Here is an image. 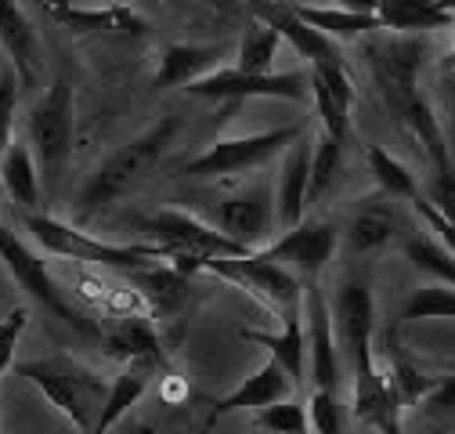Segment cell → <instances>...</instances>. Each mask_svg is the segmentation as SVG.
Listing matches in <instances>:
<instances>
[{
  "label": "cell",
  "mask_w": 455,
  "mask_h": 434,
  "mask_svg": "<svg viewBox=\"0 0 455 434\" xmlns=\"http://www.w3.org/2000/svg\"><path fill=\"white\" fill-rule=\"evenodd\" d=\"M362 59L369 66V76L383 98V108L390 113L394 127L427 152L434 171L455 167L451 145L444 141L434 108L419 91V73L430 59L427 33H390V36L372 33L362 47Z\"/></svg>",
  "instance_id": "cell-1"
},
{
  "label": "cell",
  "mask_w": 455,
  "mask_h": 434,
  "mask_svg": "<svg viewBox=\"0 0 455 434\" xmlns=\"http://www.w3.org/2000/svg\"><path fill=\"white\" fill-rule=\"evenodd\" d=\"M178 131H181L178 117H163L138 138L124 141L116 152H108L101 159V167L87 178V185L76 196V221H91V217H98L112 203H120L127 192H134L159 167V159L170 152Z\"/></svg>",
  "instance_id": "cell-2"
},
{
  "label": "cell",
  "mask_w": 455,
  "mask_h": 434,
  "mask_svg": "<svg viewBox=\"0 0 455 434\" xmlns=\"http://www.w3.org/2000/svg\"><path fill=\"white\" fill-rule=\"evenodd\" d=\"M15 373L59 409L80 434H94L98 416L105 409L108 398V384L101 373H94L91 366H84L73 355H47V358H29L19 362Z\"/></svg>",
  "instance_id": "cell-3"
},
{
  "label": "cell",
  "mask_w": 455,
  "mask_h": 434,
  "mask_svg": "<svg viewBox=\"0 0 455 434\" xmlns=\"http://www.w3.org/2000/svg\"><path fill=\"white\" fill-rule=\"evenodd\" d=\"M22 221H26V232L33 236V243L44 253H51V257L116 268V271H124V276L166 261V250L156 246V243H105V239H94L91 232H84L80 225L59 221V217L40 213V210L36 213H26Z\"/></svg>",
  "instance_id": "cell-4"
},
{
  "label": "cell",
  "mask_w": 455,
  "mask_h": 434,
  "mask_svg": "<svg viewBox=\"0 0 455 434\" xmlns=\"http://www.w3.org/2000/svg\"><path fill=\"white\" fill-rule=\"evenodd\" d=\"M76 141V98L66 76L54 80L29 108L26 117V145L36 159L44 192H54L73 159Z\"/></svg>",
  "instance_id": "cell-5"
},
{
  "label": "cell",
  "mask_w": 455,
  "mask_h": 434,
  "mask_svg": "<svg viewBox=\"0 0 455 434\" xmlns=\"http://www.w3.org/2000/svg\"><path fill=\"white\" fill-rule=\"evenodd\" d=\"M145 243H156L166 250V261L185 276H199V264L213 257H243L250 253L235 239H228L220 229H213L203 217L188 210H159L141 221ZM257 253V250H253Z\"/></svg>",
  "instance_id": "cell-6"
},
{
  "label": "cell",
  "mask_w": 455,
  "mask_h": 434,
  "mask_svg": "<svg viewBox=\"0 0 455 434\" xmlns=\"http://www.w3.org/2000/svg\"><path fill=\"white\" fill-rule=\"evenodd\" d=\"M0 264L8 268V276L19 283V290H26L44 311H51L54 318H62L66 326H73L76 334H87V337H98V334H101V326L91 322V318L66 297V290L51 279L47 261H44L22 236H15L4 221H0Z\"/></svg>",
  "instance_id": "cell-7"
},
{
  "label": "cell",
  "mask_w": 455,
  "mask_h": 434,
  "mask_svg": "<svg viewBox=\"0 0 455 434\" xmlns=\"http://www.w3.org/2000/svg\"><path fill=\"white\" fill-rule=\"evenodd\" d=\"M199 271L217 276L224 283H235L239 290H246L260 308H267L271 315H293L304 311V283L293 276L290 268H282L260 253H243V257H213L203 261Z\"/></svg>",
  "instance_id": "cell-8"
},
{
  "label": "cell",
  "mask_w": 455,
  "mask_h": 434,
  "mask_svg": "<svg viewBox=\"0 0 455 434\" xmlns=\"http://www.w3.org/2000/svg\"><path fill=\"white\" fill-rule=\"evenodd\" d=\"M304 131H307L304 124H290V127H275V131L220 138L188 163L185 174L188 178H232V174L257 171V167H264V163H271L275 156L286 152Z\"/></svg>",
  "instance_id": "cell-9"
},
{
  "label": "cell",
  "mask_w": 455,
  "mask_h": 434,
  "mask_svg": "<svg viewBox=\"0 0 455 434\" xmlns=\"http://www.w3.org/2000/svg\"><path fill=\"white\" fill-rule=\"evenodd\" d=\"M185 94L206 98V101H250V98H275V101H311V73L290 69V73H243L235 66H220L206 73L203 80L188 84Z\"/></svg>",
  "instance_id": "cell-10"
},
{
  "label": "cell",
  "mask_w": 455,
  "mask_h": 434,
  "mask_svg": "<svg viewBox=\"0 0 455 434\" xmlns=\"http://www.w3.org/2000/svg\"><path fill=\"white\" fill-rule=\"evenodd\" d=\"M347 362H351V413H355V420L379 434H402L405 406L397 402L387 373L376 366L372 344L347 351Z\"/></svg>",
  "instance_id": "cell-11"
},
{
  "label": "cell",
  "mask_w": 455,
  "mask_h": 434,
  "mask_svg": "<svg viewBox=\"0 0 455 434\" xmlns=\"http://www.w3.org/2000/svg\"><path fill=\"white\" fill-rule=\"evenodd\" d=\"M339 246V232L332 221H322V217H315V221H300L297 229L282 232L275 243H267L264 250H257L260 257L290 268L293 276L307 286V283H318L322 271L329 268L332 253Z\"/></svg>",
  "instance_id": "cell-12"
},
{
  "label": "cell",
  "mask_w": 455,
  "mask_h": 434,
  "mask_svg": "<svg viewBox=\"0 0 455 434\" xmlns=\"http://www.w3.org/2000/svg\"><path fill=\"white\" fill-rule=\"evenodd\" d=\"M213 229H220L228 239L239 246L264 250L267 236L275 232V196L267 185H250L235 196H224L213 206Z\"/></svg>",
  "instance_id": "cell-13"
},
{
  "label": "cell",
  "mask_w": 455,
  "mask_h": 434,
  "mask_svg": "<svg viewBox=\"0 0 455 434\" xmlns=\"http://www.w3.org/2000/svg\"><path fill=\"white\" fill-rule=\"evenodd\" d=\"M44 12L51 22H59L73 36H145L152 29L148 19L131 4L84 8V4H69V0H44Z\"/></svg>",
  "instance_id": "cell-14"
},
{
  "label": "cell",
  "mask_w": 455,
  "mask_h": 434,
  "mask_svg": "<svg viewBox=\"0 0 455 434\" xmlns=\"http://www.w3.org/2000/svg\"><path fill=\"white\" fill-rule=\"evenodd\" d=\"M304 334H307V369L318 391L339 395V351H336V330H332V308L318 283L304 286Z\"/></svg>",
  "instance_id": "cell-15"
},
{
  "label": "cell",
  "mask_w": 455,
  "mask_h": 434,
  "mask_svg": "<svg viewBox=\"0 0 455 434\" xmlns=\"http://www.w3.org/2000/svg\"><path fill=\"white\" fill-rule=\"evenodd\" d=\"M105 355L120 366H145L152 373L166 369V348L156 330V322L145 315H116L98 334Z\"/></svg>",
  "instance_id": "cell-16"
},
{
  "label": "cell",
  "mask_w": 455,
  "mask_h": 434,
  "mask_svg": "<svg viewBox=\"0 0 455 434\" xmlns=\"http://www.w3.org/2000/svg\"><path fill=\"white\" fill-rule=\"evenodd\" d=\"M307 73H311V101L318 108V131H325L339 145H347L351 108H355V80L347 73V62H322L311 66Z\"/></svg>",
  "instance_id": "cell-17"
},
{
  "label": "cell",
  "mask_w": 455,
  "mask_h": 434,
  "mask_svg": "<svg viewBox=\"0 0 455 434\" xmlns=\"http://www.w3.org/2000/svg\"><path fill=\"white\" fill-rule=\"evenodd\" d=\"M311 156H315V138L307 131L282 152V174L275 192V225L282 232H290L304 221V210L311 203Z\"/></svg>",
  "instance_id": "cell-18"
},
{
  "label": "cell",
  "mask_w": 455,
  "mask_h": 434,
  "mask_svg": "<svg viewBox=\"0 0 455 434\" xmlns=\"http://www.w3.org/2000/svg\"><path fill=\"white\" fill-rule=\"evenodd\" d=\"M250 8H253V19H260V22L271 26L282 40L293 44V51L307 62V69H311V66H322V62H347L344 51H339V44L329 40V36H322V33L311 29L307 22H300L290 4H278V0H250Z\"/></svg>",
  "instance_id": "cell-19"
},
{
  "label": "cell",
  "mask_w": 455,
  "mask_h": 434,
  "mask_svg": "<svg viewBox=\"0 0 455 434\" xmlns=\"http://www.w3.org/2000/svg\"><path fill=\"white\" fill-rule=\"evenodd\" d=\"M297 391V384L286 376V369H282L275 358H267L253 376H246L243 384L235 391H228L220 402H213L210 416H206V427H213L220 416L228 413H239V409H264V406H275V402H286L290 395Z\"/></svg>",
  "instance_id": "cell-20"
},
{
  "label": "cell",
  "mask_w": 455,
  "mask_h": 434,
  "mask_svg": "<svg viewBox=\"0 0 455 434\" xmlns=\"http://www.w3.org/2000/svg\"><path fill=\"white\" fill-rule=\"evenodd\" d=\"M329 308H332L336 344H344V355L362 348V344H372V337H376V304H372V293H369L365 283L347 279L336 290Z\"/></svg>",
  "instance_id": "cell-21"
},
{
  "label": "cell",
  "mask_w": 455,
  "mask_h": 434,
  "mask_svg": "<svg viewBox=\"0 0 455 434\" xmlns=\"http://www.w3.org/2000/svg\"><path fill=\"white\" fill-rule=\"evenodd\" d=\"M0 47L12 59L19 84L33 87L40 76V36L19 0H0Z\"/></svg>",
  "instance_id": "cell-22"
},
{
  "label": "cell",
  "mask_w": 455,
  "mask_h": 434,
  "mask_svg": "<svg viewBox=\"0 0 455 434\" xmlns=\"http://www.w3.org/2000/svg\"><path fill=\"white\" fill-rule=\"evenodd\" d=\"M224 47L220 44H166L159 54V69H156V87H188L203 80L206 73L220 69Z\"/></svg>",
  "instance_id": "cell-23"
},
{
  "label": "cell",
  "mask_w": 455,
  "mask_h": 434,
  "mask_svg": "<svg viewBox=\"0 0 455 434\" xmlns=\"http://www.w3.org/2000/svg\"><path fill=\"white\" fill-rule=\"evenodd\" d=\"M141 301L148 304V311L156 318H170V315H178L188 297H192V276H185V271H178L174 264H152V268H141V271H131L127 276Z\"/></svg>",
  "instance_id": "cell-24"
},
{
  "label": "cell",
  "mask_w": 455,
  "mask_h": 434,
  "mask_svg": "<svg viewBox=\"0 0 455 434\" xmlns=\"http://www.w3.org/2000/svg\"><path fill=\"white\" fill-rule=\"evenodd\" d=\"M250 344L267 348V358H275L286 376L300 388L304 384V369H307V334H304V311L282 315V330L278 334H264V330H243L239 334Z\"/></svg>",
  "instance_id": "cell-25"
},
{
  "label": "cell",
  "mask_w": 455,
  "mask_h": 434,
  "mask_svg": "<svg viewBox=\"0 0 455 434\" xmlns=\"http://www.w3.org/2000/svg\"><path fill=\"white\" fill-rule=\"evenodd\" d=\"M365 4L390 33H430V29H451L455 22V15L437 8L434 0H365Z\"/></svg>",
  "instance_id": "cell-26"
},
{
  "label": "cell",
  "mask_w": 455,
  "mask_h": 434,
  "mask_svg": "<svg viewBox=\"0 0 455 434\" xmlns=\"http://www.w3.org/2000/svg\"><path fill=\"white\" fill-rule=\"evenodd\" d=\"M405 232L402 213L394 210V203L383 196V203H365L347 225V246L351 253H372L390 246L397 236Z\"/></svg>",
  "instance_id": "cell-27"
},
{
  "label": "cell",
  "mask_w": 455,
  "mask_h": 434,
  "mask_svg": "<svg viewBox=\"0 0 455 434\" xmlns=\"http://www.w3.org/2000/svg\"><path fill=\"white\" fill-rule=\"evenodd\" d=\"M0 185H4L8 199L15 206H22L26 213L40 210V171H36V159L26 141L12 138V145L0 156Z\"/></svg>",
  "instance_id": "cell-28"
},
{
  "label": "cell",
  "mask_w": 455,
  "mask_h": 434,
  "mask_svg": "<svg viewBox=\"0 0 455 434\" xmlns=\"http://www.w3.org/2000/svg\"><path fill=\"white\" fill-rule=\"evenodd\" d=\"M290 8L300 22H307L329 40H355V36H372L383 29L376 15L355 12V8H311V4H290Z\"/></svg>",
  "instance_id": "cell-29"
},
{
  "label": "cell",
  "mask_w": 455,
  "mask_h": 434,
  "mask_svg": "<svg viewBox=\"0 0 455 434\" xmlns=\"http://www.w3.org/2000/svg\"><path fill=\"white\" fill-rule=\"evenodd\" d=\"M152 369H145V366H124L120 369V376L108 384V398H105V409H101V416H98V427H94V434H108L112 427H116L138 402H141V395L148 391V384H152Z\"/></svg>",
  "instance_id": "cell-30"
},
{
  "label": "cell",
  "mask_w": 455,
  "mask_h": 434,
  "mask_svg": "<svg viewBox=\"0 0 455 434\" xmlns=\"http://www.w3.org/2000/svg\"><path fill=\"white\" fill-rule=\"evenodd\" d=\"M365 159H369V171H372V178H376V185H379V192L387 199H405L412 206L423 196V185L416 181V174L405 167L402 159H394L387 149L369 145L365 149Z\"/></svg>",
  "instance_id": "cell-31"
},
{
  "label": "cell",
  "mask_w": 455,
  "mask_h": 434,
  "mask_svg": "<svg viewBox=\"0 0 455 434\" xmlns=\"http://www.w3.org/2000/svg\"><path fill=\"white\" fill-rule=\"evenodd\" d=\"M405 257L412 261V268L427 271L434 283H444V286H455V253L437 243L430 232H412L405 236Z\"/></svg>",
  "instance_id": "cell-32"
},
{
  "label": "cell",
  "mask_w": 455,
  "mask_h": 434,
  "mask_svg": "<svg viewBox=\"0 0 455 434\" xmlns=\"http://www.w3.org/2000/svg\"><path fill=\"white\" fill-rule=\"evenodd\" d=\"M278 44H282V36H278L271 26H264L260 19H253V22L246 26L243 40H239L235 69H243V73H271L275 54H278Z\"/></svg>",
  "instance_id": "cell-33"
},
{
  "label": "cell",
  "mask_w": 455,
  "mask_h": 434,
  "mask_svg": "<svg viewBox=\"0 0 455 434\" xmlns=\"http://www.w3.org/2000/svg\"><path fill=\"white\" fill-rule=\"evenodd\" d=\"M387 380H390V388L397 395V402H402L405 409L409 406H423L427 395L437 388V376H423L402 351H397V344L390 341V366H387Z\"/></svg>",
  "instance_id": "cell-34"
},
{
  "label": "cell",
  "mask_w": 455,
  "mask_h": 434,
  "mask_svg": "<svg viewBox=\"0 0 455 434\" xmlns=\"http://www.w3.org/2000/svg\"><path fill=\"white\" fill-rule=\"evenodd\" d=\"M423 318H455V286L430 283L402 304V322H423Z\"/></svg>",
  "instance_id": "cell-35"
},
{
  "label": "cell",
  "mask_w": 455,
  "mask_h": 434,
  "mask_svg": "<svg viewBox=\"0 0 455 434\" xmlns=\"http://www.w3.org/2000/svg\"><path fill=\"white\" fill-rule=\"evenodd\" d=\"M253 423H257V430H267V434H311L307 406H300V402H293V398L257 409Z\"/></svg>",
  "instance_id": "cell-36"
},
{
  "label": "cell",
  "mask_w": 455,
  "mask_h": 434,
  "mask_svg": "<svg viewBox=\"0 0 455 434\" xmlns=\"http://www.w3.org/2000/svg\"><path fill=\"white\" fill-rule=\"evenodd\" d=\"M339 159H344V145L332 141L325 131L315 134V156H311V199L325 196L339 174Z\"/></svg>",
  "instance_id": "cell-37"
},
{
  "label": "cell",
  "mask_w": 455,
  "mask_h": 434,
  "mask_svg": "<svg viewBox=\"0 0 455 434\" xmlns=\"http://www.w3.org/2000/svg\"><path fill=\"white\" fill-rule=\"evenodd\" d=\"M307 420L311 434H344V406L336 391H311L307 398Z\"/></svg>",
  "instance_id": "cell-38"
},
{
  "label": "cell",
  "mask_w": 455,
  "mask_h": 434,
  "mask_svg": "<svg viewBox=\"0 0 455 434\" xmlns=\"http://www.w3.org/2000/svg\"><path fill=\"white\" fill-rule=\"evenodd\" d=\"M19 73L12 66L0 69V156L12 145L15 134V113H19Z\"/></svg>",
  "instance_id": "cell-39"
},
{
  "label": "cell",
  "mask_w": 455,
  "mask_h": 434,
  "mask_svg": "<svg viewBox=\"0 0 455 434\" xmlns=\"http://www.w3.org/2000/svg\"><path fill=\"white\" fill-rule=\"evenodd\" d=\"M29 326V308H12L4 318H0V376H4L15 362V348Z\"/></svg>",
  "instance_id": "cell-40"
},
{
  "label": "cell",
  "mask_w": 455,
  "mask_h": 434,
  "mask_svg": "<svg viewBox=\"0 0 455 434\" xmlns=\"http://www.w3.org/2000/svg\"><path fill=\"white\" fill-rule=\"evenodd\" d=\"M423 196H427V203H430L441 217H448V221L455 225V167L434 171L430 181L423 185Z\"/></svg>",
  "instance_id": "cell-41"
},
{
  "label": "cell",
  "mask_w": 455,
  "mask_h": 434,
  "mask_svg": "<svg viewBox=\"0 0 455 434\" xmlns=\"http://www.w3.org/2000/svg\"><path fill=\"white\" fill-rule=\"evenodd\" d=\"M412 210H416V217H419V221H423L430 232H437L434 239H437V243H444V246L455 253V225L448 221V217H441V213L427 203V196H419V199L412 203Z\"/></svg>",
  "instance_id": "cell-42"
},
{
  "label": "cell",
  "mask_w": 455,
  "mask_h": 434,
  "mask_svg": "<svg viewBox=\"0 0 455 434\" xmlns=\"http://www.w3.org/2000/svg\"><path fill=\"white\" fill-rule=\"evenodd\" d=\"M423 406H427L430 413H451V409H455V376H441L437 388L427 395Z\"/></svg>",
  "instance_id": "cell-43"
},
{
  "label": "cell",
  "mask_w": 455,
  "mask_h": 434,
  "mask_svg": "<svg viewBox=\"0 0 455 434\" xmlns=\"http://www.w3.org/2000/svg\"><path fill=\"white\" fill-rule=\"evenodd\" d=\"M434 4H437V8H444V12H451V15H455V0H434Z\"/></svg>",
  "instance_id": "cell-44"
},
{
  "label": "cell",
  "mask_w": 455,
  "mask_h": 434,
  "mask_svg": "<svg viewBox=\"0 0 455 434\" xmlns=\"http://www.w3.org/2000/svg\"><path fill=\"white\" fill-rule=\"evenodd\" d=\"M451 73H455V22H451Z\"/></svg>",
  "instance_id": "cell-45"
}]
</instances>
